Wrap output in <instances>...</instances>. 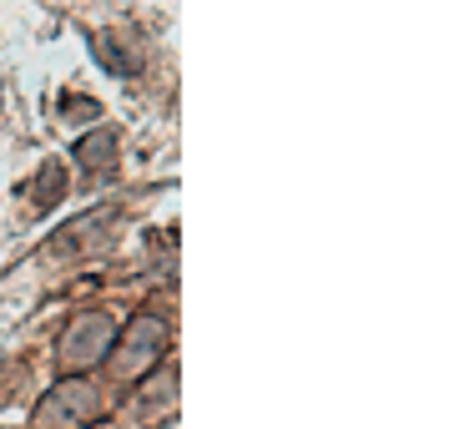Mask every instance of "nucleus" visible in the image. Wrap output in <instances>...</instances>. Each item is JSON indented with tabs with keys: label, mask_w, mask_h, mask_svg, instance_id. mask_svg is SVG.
I'll return each mask as SVG.
<instances>
[{
	"label": "nucleus",
	"mask_w": 454,
	"mask_h": 429,
	"mask_svg": "<svg viewBox=\"0 0 454 429\" xmlns=\"http://www.w3.org/2000/svg\"><path fill=\"white\" fill-rule=\"evenodd\" d=\"M142 384V394H137V410L142 414H162V410H172V399H177V374L167 369V374H152V379H137Z\"/></svg>",
	"instance_id": "obj_5"
},
{
	"label": "nucleus",
	"mask_w": 454,
	"mask_h": 429,
	"mask_svg": "<svg viewBox=\"0 0 454 429\" xmlns=\"http://www.w3.org/2000/svg\"><path fill=\"white\" fill-rule=\"evenodd\" d=\"M61 198H66V167L46 162L41 167V177H35V202H41V207H56Z\"/></svg>",
	"instance_id": "obj_6"
},
{
	"label": "nucleus",
	"mask_w": 454,
	"mask_h": 429,
	"mask_svg": "<svg viewBox=\"0 0 454 429\" xmlns=\"http://www.w3.org/2000/svg\"><path fill=\"white\" fill-rule=\"evenodd\" d=\"M76 162H82L86 182H101L116 167V132L112 127H91V132L76 142Z\"/></svg>",
	"instance_id": "obj_4"
},
{
	"label": "nucleus",
	"mask_w": 454,
	"mask_h": 429,
	"mask_svg": "<svg viewBox=\"0 0 454 429\" xmlns=\"http://www.w3.org/2000/svg\"><path fill=\"white\" fill-rule=\"evenodd\" d=\"M116 348V318L101 314V308H86L66 324L61 344H56V359H61L66 374H82V369H97L106 363V354Z\"/></svg>",
	"instance_id": "obj_2"
},
{
	"label": "nucleus",
	"mask_w": 454,
	"mask_h": 429,
	"mask_svg": "<svg viewBox=\"0 0 454 429\" xmlns=\"http://www.w3.org/2000/svg\"><path fill=\"white\" fill-rule=\"evenodd\" d=\"M101 394L97 384L82 374H66L61 384H51L41 404H35V429H91L101 419Z\"/></svg>",
	"instance_id": "obj_1"
},
{
	"label": "nucleus",
	"mask_w": 454,
	"mask_h": 429,
	"mask_svg": "<svg viewBox=\"0 0 454 429\" xmlns=\"http://www.w3.org/2000/svg\"><path fill=\"white\" fill-rule=\"evenodd\" d=\"M97 101H66V116H97Z\"/></svg>",
	"instance_id": "obj_7"
},
{
	"label": "nucleus",
	"mask_w": 454,
	"mask_h": 429,
	"mask_svg": "<svg viewBox=\"0 0 454 429\" xmlns=\"http://www.w3.org/2000/svg\"><path fill=\"white\" fill-rule=\"evenodd\" d=\"M167 318H157V314H137L131 318V329H121V348H112L106 359L116 363V379L121 384H137L142 374H152L157 363H162V354H167Z\"/></svg>",
	"instance_id": "obj_3"
}]
</instances>
